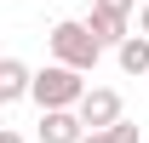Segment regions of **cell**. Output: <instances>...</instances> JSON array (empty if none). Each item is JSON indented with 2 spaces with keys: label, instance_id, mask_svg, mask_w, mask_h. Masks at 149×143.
Instances as JSON below:
<instances>
[{
  "label": "cell",
  "instance_id": "obj_1",
  "mask_svg": "<svg viewBox=\"0 0 149 143\" xmlns=\"http://www.w3.org/2000/svg\"><path fill=\"white\" fill-rule=\"evenodd\" d=\"M46 46H52L57 63H69V69H80V74H92L97 57H103V40L92 35V23H80V17L52 23V29H46Z\"/></svg>",
  "mask_w": 149,
  "mask_h": 143
},
{
  "label": "cell",
  "instance_id": "obj_2",
  "mask_svg": "<svg viewBox=\"0 0 149 143\" xmlns=\"http://www.w3.org/2000/svg\"><path fill=\"white\" fill-rule=\"evenodd\" d=\"M40 109H80V97H86V80H80V69H69V63H46V69L35 74V92H29Z\"/></svg>",
  "mask_w": 149,
  "mask_h": 143
},
{
  "label": "cell",
  "instance_id": "obj_3",
  "mask_svg": "<svg viewBox=\"0 0 149 143\" xmlns=\"http://www.w3.org/2000/svg\"><path fill=\"white\" fill-rule=\"evenodd\" d=\"M86 132L80 109H40V143H86Z\"/></svg>",
  "mask_w": 149,
  "mask_h": 143
},
{
  "label": "cell",
  "instance_id": "obj_4",
  "mask_svg": "<svg viewBox=\"0 0 149 143\" xmlns=\"http://www.w3.org/2000/svg\"><path fill=\"white\" fill-rule=\"evenodd\" d=\"M80 120L92 126V132L126 120V115H120V92H115V86H86V97H80Z\"/></svg>",
  "mask_w": 149,
  "mask_h": 143
},
{
  "label": "cell",
  "instance_id": "obj_5",
  "mask_svg": "<svg viewBox=\"0 0 149 143\" xmlns=\"http://www.w3.org/2000/svg\"><path fill=\"white\" fill-rule=\"evenodd\" d=\"M29 92H35L29 63H23V57H6V63H0V103H17V97H29Z\"/></svg>",
  "mask_w": 149,
  "mask_h": 143
},
{
  "label": "cell",
  "instance_id": "obj_6",
  "mask_svg": "<svg viewBox=\"0 0 149 143\" xmlns=\"http://www.w3.org/2000/svg\"><path fill=\"white\" fill-rule=\"evenodd\" d=\"M86 23H92V35L103 40V46H120V40L132 35V29H126V12H109V6H92Z\"/></svg>",
  "mask_w": 149,
  "mask_h": 143
},
{
  "label": "cell",
  "instance_id": "obj_7",
  "mask_svg": "<svg viewBox=\"0 0 149 143\" xmlns=\"http://www.w3.org/2000/svg\"><path fill=\"white\" fill-rule=\"evenodd\" d=\"M115 57H120L126 74H143V80H149V35H126L120 46H115Z\"/></svg>",
  "mask_w": 149,
  "mask_h": 143
},
{
  "label": "cell",
  "instance_id": "obj_8",
  "mask_svg": "<svg viewBox=\"0 0 149 143\" xmlns=\"http://www.w3.org/2000/svg\"><path fill=\"white\" fill-rule=\"evenodd\" d=\"M86 143H138V126L115 120V126H103V132H86Z\"/></svg>",
  "mask_w": 149,
  "mask_h": 143
},
{
  "label": "cell",
  "instance_id": "obj_9",
  "mask_svg": "<svg viewBox=\"0 0 149 143\" xmlns=\"http://www.w3.org/2000/svg\"><path fill=\"white\" fill-rule=\"evenodd\" d=\"M92 6H109V12H126V17H132V6H138V0H92Z\"/></svg>",
  "mask_w": 149,
  "mask_h": 143
},
{
  "label": "cell",
  "instance_id": "obj_10",
  "mask_svg": "<svg viewBox=\"0 0 149 143\" xmlns=\"http://www.w3.org/2000/svg\"><path fill=\"white\" fill-rule=\"evenodd\" d=\"M0 143H23V137H17V132H12V126H6V132H0Z\"/></svg>",
  "mask_w": 149,
  "mask_h": 143
},
{
  "label": "cell",
  "instance_id": "obj_11",
  "mask_svg": "<svg viewBox=\"0 0 149 143\" xmlns=\"http://www.w3.org/2000/svg\"><path fill=\"white\" fill-rule=\"evenodd\" d=\"M138 29H143V35H149V0H143V17H138Z\"/></svg>",
  "mask_w": 149,
  "mask_h": 143
}]
</instances>
